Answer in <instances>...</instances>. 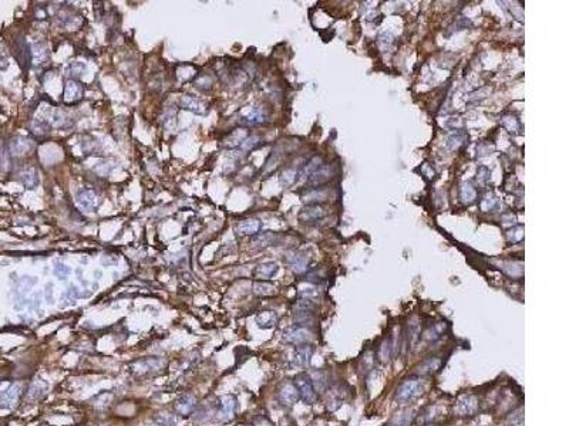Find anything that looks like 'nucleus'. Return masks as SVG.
Instances as JSON below:
<instances>
[{
	"instance_id": "obj_38",
	"label": "nucleus",
	"mask_w": 569,
	"mask_h": 426,
	"mask_svg": "<svg viewBox=\"0 0 569 426\" xmlns=\"http://www.w3.org/2000/svg\"><path fill=\"white\" fill-rule=\"evenodd\" d=\"M323 162H322V158H319V156H315L309 164H306L304 165L303 169H301V173H299V176H302V178H304V179H307L316 169H319V168L322 167Z\"/></svg>"
},
{
	"instance_id": "obj_22",
	"label": "nucleus",
	"mask_w": 569,
	"mask_h": 426,
	"mask_svg": "<svg viewBox=\"0 0 569 426\" xmlns=\"http://www.w3.org/2000/svg\"><path fill=\"white\" fill-rule=\"evenodd\" d=\"M248 138V131L244 128H239V130L232 131L227 138L224 139V147L229 149L239 148L242 145V142Z\"/></svg>"
},
{
	"instance_id": "obj_37",
	"label": "nucleus",
	"mask_w": 569,
	"mask_h": 426,
	"mask_svg": "<svg viewBox=\"0 0 569 426\" xmlns=\"http://www.w3.org/2000/svg\"><path fill=\"white\" fill-rule=\"evenodd\" d=\"M498 202H499L498 196H497L494 192H490V193H487V195L484 196V199L481 201L480 207H481L482 212H491V210H494V209L498 206Z\"/></svg>"
},
{
	"instance_id": "obj_19",
	"label": "nucleus",
	"mask_w": 569,
	"mask_h": 426,
	"mask_svg": "<svg viewBox=\"0 0 569 426\" xmlns=\"http://www.w3.org/2000/svg\"><path fill=\"white\" fill-rule=\"evenodd\" d=\"M441 364H443L441 358H438V357H430V358H427L426 361H423V362L418 365L417 374L418 375H423V376L434 375L436 372L440 371Z\"/></svg>"
},
{
	"instance_id": "obj_42",
	"label": "nucleus",
	"mask_w": 569,
	"mask_h": 426,
	"mask_svg": "<svg viewBox=\"0 0 569 426\" xmlns=\"http://www.w3.org/2000/svg\"><path fill=\"white\" fill-rule=\"evenodd\" d=\"M152 421L157 426H177L174 416H171L170 413H157Z\"/></svg>"
},
{
	"instance_id": "obj_15",
	"label": "nucleus",
	"mask_w": 569,
	"mask_h": 426,
	"mask_svg": "<svg viewBox=\"0 0 569 426\" xmlns=\"http://www.w3.org/2000/svg\"><path fill=\"white\" fill-rule=\"evenodd\" d=\"M287 263L290 266V269L298 273V274H302L307 270V264H309V257L306 256V253L302 252H293L287 256Z\"/></svg>"
},
{
	"instance_id": "obj_28",
	"label": "nucleus",
	"mask_w": 569,
	"mask_h": 426,
	"mask_svg": "<svg viewBox=\"0 0 569 426\" xmlns=\"http://www.w3.org/2000/svg\"><path fill=\"white\" fill-rule=\"evenodd\" d=\"M278 323V314L275 311H262L261 314L256 315V324L261 328H272Z\"/></svg>"
},
{
	"instance_id": "obj_10",
	"label": "nucleus",
	"mask_w": 569,
	"mask_h": 426,
	"mask_svg": "<svg viewBox=\"0 0 569 426\" xmlns=\"http://www.w3.org/2000/svg\"><path fill=\"white\" fill-rule=\"evenodd\" d=\"M312 355H313V347L312 345H301L298 347L292 358H290V367L292 368H303L306 365L310 364V359H312Z\"/></svg>"
},
{
	"instance_id": "obj_1",
	"label": "nucleus",
	"mask_w": 569,
	"mask_h": 426,
	"mask_svg": "<svg viewBox=\"0 0 569 426\" xmlns=\"http://www.w3.org/2000/svg\"><path fill=\"white\" fill-rule=\"evenodd\" d=\"M423 392H424L423 382L416 378H409L400 384V387L396 391L394 399H396V402L401 404V405H407V404L414 402L418 396L423 395Z\"/></svg>"
},
{
	"instance_id": "obj_6",
	"label": "nucleus",
	"mask_w": 569,
	"mask_h": 426,
	"mask_svg": "<svg viewBox=\"0 0 569 426\" xmlns=\"http://www.w3.org/2000/svg\"><path fill=\"white\" fill-rule=\"evenodd\" d=\"M76 202L83 210H86V212H94L95 209L98 207V204H100V199H98V196L95 195L94 190L87 189V187H83V189H78V190H77Z\"/></svg>"
},
{
	"instance_id": "obj_41",
	"label": "nucleus",
	"mask_w": 569,
	"mask_h": 426,
	"mask_svg": "<svg viewBox=\"0 0 569 426\" xmlns=\"http://www.w3.org/2000/svg\"><path fill=\"white\" fill-rule=\"evenodd\" d=\"M310 379H312V384L316 389V392H323L326 387H327V379H326V375L323 372H315L313 375H309Z\"/></svg>"
},
{
	"instance_id": "obj_11",
	"label": "nucleus",
	"mask_w": 569,
	"mask_h": 426,
	"mask_svg": "<svg viewBox=\"0 0 569 426\" xmlns=\"http://www.w3.org/2000/svg\"><path fill=\"white\" fill-rule=\"evenodd\" d=\"M326 216V210L320 204H307L299 212V221L303 223H315Z\"/></svg>"
},
{
	"instance_id": "obj_3",
	"label": "nucleus",
	"mask_w": 569,
	"mask_h": 426,
	"mask_svg": "<svg viewBox=\"0 0 569 426\" xmlns=\"http://www.w3.org/2000/svg\"><path fill=\"white\" fill-rule=\"evenodd\" d=\"M295 385H296L298 392H299V398L303 402L310 405V404H313L318 399V392H316V389L313 387L312 379H310L309 375H306V374L299 375L296 378V381H295Z\"/></svg>"
},
{
	"instance_id": "obj_9",
	"label": "nucleus",
	"mask_w": 569,
	"mask_h": 426,
	"mask_svg": "<svg viewBox=\"0 0 569 426\" xmlns=\"http://www.w3.org/2000/svg\"><path fill=\"white\" fill-rule=\"evenodd\" d=\"M178 107L185 110V111L196 114V115H207V112H208L207 105L202 101H199L195 97H192V95H182L178 100Z\"/></svg>"
},
{
	"instance_id": "obj_30",
	"label": "nucleus",
	"mask_w": 569,
	"mask_h": 426,
	"mask_svg": "<svg viewBox=\"0 0 569 426\" xmlns=\"http://www.w3.org/2000/svg\"><path fill=\"white\" fill-rule=\"evenodd\" d=\"M501 269L514 278L521 277L524 274V269H522V263L521 261H502L501 263Z\"/></svg>"
},
{
	"instance_id": "obj_55",
	"label": "nucleus",
	"mask_w": 569,
	"mask_h": 426,
	"mask_svg": "<svg viewBox=\"0 0 569 426\" xmlns=\"http://www.w3.org/2000/svg\"><path fill=\"white\" fill-rule=\"evenodd\" d=\"M6 162H9V159H7L6 151H4V148H3L1 144H0V165H6Z\"/></svg>"
},
{
	"instance_id": "obj_18",
	"label": "nucleus",
	"mask_w": 569,
	"mask_h": 426,
	"mask_svg": "<svg viewBox=\"0 0 569 426\" xmlns=\"http://www.w3.org/2000/svg\"><path fill=\"white\" fill-rule=\"evenodd\" d=\"M44 119V118H43ZM50 127H54V128H67L71 125V121H69L67 115L64 112H61L57 108H52L49 111L47 118L44 119Z\"/></svg>"
},
{
	"instance_id": "obj_35",
	"label": "nucleus",
	"mask_w": 569,
	"mask_h": 426,
	"mask_svg": "<svg viewBox=\"0 0 569 426\" xmlns=\"http://www.w3.org/2000/svg\"><path fill=\"white\" fill-rule=\"evenodd\" d=\"M299 173H301V170H299L298 168H287V169H284V172L281 173L279 181H281V184L284 186H292L296 182Z\"/></svg>"
},
{
	"instance_id": "obj_52",
	"label": "nucleus",
	"mask_w": 569,
	"mask_h": 426,
	"mask_svg": "<svg viewBox=\"0 0 569 426\" xmlns=\"http://www.w3.org/2000/svg\"><path fill=\"white\" fill-rule=\"evenodd\" d=\"M501 221H502V224H505V226H512L516 222V218H515V215L512 212H507V213L502 215Z\"/></svg>"
},
{
	"instance_id": "obj_21",
	"label": "nucleus",
	"mask_w": 569,
	"mask_h": 426,
	"mask_svg": "<svg viewBox=\"0 0 569 426\" xmlns=\"http://www.w3.org/2000/svg\"><path fill=\"white\" fill-rule=\"evenodd\" d=\"M278 270H279V266H278L276 263H273V261H266V263H262V264L256 266V269H255V272H253V276L258 278V280L265 281V280H269V278L273 277V276L278 273Z\"/></svg>"
},
{
	"instance_id": "obj_29",
	"label": "nucleus",
	"mask_w": 569,
	"mask_h": 426,
	"mask_svg": "<svg viewBox=\"0 0 569 426\" xmlns=\"http://www.w3.org/2000/svg\"><path fill=\"white\" fill-rule=\"evenodd\" d=\"M20 181H21V184L26 186L27 189H35V187L38 185L37 172H36L33 168L24 169V170L20 173Z\"/></svg>"
},
{
	"instance_id": "obj_34",
	"label": "nucleus",
	"mask_w": 569,
	"mask_h": 426,
	"mask_svg": "<svg viewBox=\"0 0 569 426\" xmlns=\"http://www.w3.org/2000/svg\"><path fill=\"white\" fill-rule=\"evenodd\" d=\"M394 354V344L391 340H384L383 344L380 345L379 359L381 362H389Z\"/></svg>"
},
{
	"instance_id": "obj_51",
	"label": "nucleus",
	"mask_w": 569,
	"mask_h": 426,
	"mask_svg": "<svg viewBox=\"0 0 569 426\" xmlns=\"http://www.w3.org/2000/svg\"><path fill=\"white\" fill-rule=\"evenodd\" d=\"M33 131L36 132V134H38V135H41V134H47L49 132V130H50V125L41 118V119H35L33 121Z\"/></svg>"
},
{
	"instance_id": "obj_17",
	"label": "nucleus",
	"mask_w": 569,
	"mask_h": 426,
	"mask_svg": "<svg viewBox=\"0 0 569 426\" xmlns=\"http://www.w3.org/2000/svg\"><path fill=\"white\" fill-rule=\"evenodd\" d=\"M20 392H21V385H19V384H13L12 387L4 389V391L0 393V408L13 407L15 402H16L18 398H19Z\"/></svg>"
},
{
	"instance_id": "obj_14",
	"label": "nucleus",
	"mask_w": 569,
	"mask_h": 426,
	"mask_svg": "<svg viewBox=\"0 0 569 426\" xmlns=\"http://www.w3.org/2000/svg\"><path fill=\"white\" fill-rule=\"evenodd\" d=\"M330 167L329 165H324L323 164L322 167L319 168V169H316L306 181H307V186L309 187H320V186L323 185V184H326L329 179H330Z\"/></svg>"
},
{
	"instance_id": "obj_45",
	"label": "nucleus",
	"mask_w": 569,
	"mask_h": 426,
	"mask_svg": "<svg viewBox=\"0 0 569 426\" xmlns=\"http://www.w3.org/2000/svg\"><path fill=\"white\" fill-rule=\"evenodd\" d=\"M53 273H54V276H57V277L60 278V280H66V278L69 277L70 274H71V269L67 266V264H64V263H60V261H57L56 264H54V269H53Z\"/></svg>"
},
{
	"instance_id": "obj_48",
	"label": "nucleus",
	"mask_w": 569,
	"mask_h": 426,
	"mask_svg": "<svg viewBox=\"0 0 569 426\" xmlns=\"http://www.w3.org/2000/svg\"><path fill=\"white\" fill-rule=\"evenodd\" d=\"M491 179V172L487 167H480L477 170V181L480 185H487Z\"/></svg>"
},
{
	"instance_id": "obj_12",
	"label": "nucleus",
	"mask_w": 569,
	"mask_h": 426,
	"mask_svg": "<svg viewBox=\"0 0 569 426\" xmlns=\"http://www.w3.org/2000/svg\"><path fill=\"white\" fill-rule=\"evenodd\" d=\"M195 408H196V399H195V396L191 395V393H184V395H181V396L177 399V402H175V409H177V412H178L181 416H190L191 413L195 410Z\"/></svg>"
},
{
	"instance_id": "obj_49",
	"label": "nucleus",
	"mask_w": 569,
	"mask_h": 426,
	"mask_svg": "<svg viewBox=\"0 0 569 426\" xmlns=\"http://www.w3.org/2000/svg\"><path fill=\"white\" fill-rule=\"evenodd\" d=\"M507 239L510 243H519V241L524 239V229L521 226L518 227H514L511 229L508 233H507Z\"/></svg>"
},
{
	"instance_id": "obj_31",
	"label": "nucleus",
	"mask_w": 569,
	"mask_h": 426,
	"mask_svg": "<svg viewBox=\"0 0 569 426\" xmlns=\"http://www.w3.org/2000/svg\"><path fill=\"white\" fill-rule=\"evenodd\" d=\"M501 124H502V127H504L505 130L508 131V132H511V134H519V131H521V122H519V119H518L515 115H512V114L504 115V117L501 118Z\"/></svg>"
},
{
	"instance_id": "obj_36",
	"label": "nucleus",
	"mask_w": 569,
	"mask_h": 426,
	"mask_svg": "<svg viewBox=\"0 0 569 426\" xmlns=\"http://www.w3.org/2000/svg\"><path fill=\"white\" fill-rule=\"evenodd\" d=\"M276 243V236L273 233H264V235H258L255 239H253V247L256 249H265L267 246H272Z\"/></svg>"
},
{
	"instance_id": "obj_26",
	"label": "nucleus",
	"mask_w": 569,
	"mask_h": 426,
	"mask_svg": "<svg viewBox=\"0 0 569 426\" xmlns=\"http://www.w3.org/2000/svg\"><path fill=\"white\" fill-rule=\"evenodd\" d=\"M49 389V384L46 382V381H43V379H37V381H35L32 385H30V388H29V392H27V399L29 401H32V402H35V401H37V399H40L44 393H46V391Z\"/></svg>"
},
{
	"instance_id": "obj_16",
	"label": "nucleus",
	"mask_w": 569,
	"mask_h": 426,
	"mask_svg": "<svg viewBox=\"0 0 569 426\" xmlns=\"http://www.w3.org/2000/svg\"><path fill=\"white\" fill-rule=\"evenodd\" d=\"M262 229V222L258 219H245L236 224V233L242 236H253L258 235Z\"/></svg>"
},
{
	"instance_id": "obj_2",
	"label": "nucleus",
	"mask_w": 569,
	"mask_h": 426,
	"mask_svg": "<svg viewBox=\"0 0 569 426\" xmlns=\"http://www.w3.org/2000/svg\"><path fill=\"white\" fill-rule=\"evenodd\" d=\"M239 121L248 127L262 125L267 121V112L264 107H247L239 112Z\"/></svg>"
},
{
	"instance_id": "obj_53",
	"label": "nucleus",
	"mask_w": 569,
	"mask_h": 426,
	"mask_svg": "<svg viewBox=\"0 0 569 426\" xmlns=\"http://www.w3.org/2000/svg\"><path fill=\"white\" fill-rule=\"evenodd\" d=\"M44 294H46V298H47V303H49V304H53V284H52V283H49V284L46 286Z\"/></svg>"
},
{
	"instance_id": "obj_40",
	"label": "nucleus",
	"mask_w": 569,
	"mask_h": 426,
	"mask_svg": "<svg viewBox=\"0 0 569 426\" xmlns=\"http://www.w3.org/2000/svg\"><path fill=\"white\" fill-rule=\"evenodd\" d=\"M445 328H447V324H445V323H437V324H434V325H433L427 333L424 334V335H426V338L430 340V341H437L438 338H441V337L444 335Z\"/></svg>"
},
{
	"instance_id": "obj_47",
	"label": "nucleus",
	"mask_w": 569,
	"mask_h": 426,
	"mask_svg": "<svg viewBox=\"0 0 569 426\" xmlns=\"http://www.w3.org/2000/svg\"><path fill=\"white\" fill-rule=\"evenodd\" d=\"M411 422V412H401L397 413V416L393 419L391 425L390 426H409Z\"/></svg>"
},
{
	"instance_id": "obj_4",
	"label": "nucleus",
	"mask_w": 569,
	"mask_h": 426,
	"mask_svg": "<svg viewBox=\"0 0 569 426\" xmlns=\"http://www.w3.org/2000/svg\"><path fill=\"white\" fill-rule=\"evenodd\" d=\"M310 331L307 328H304L303 325H299V324H295V325H290L287 327L284 331V342L287 344H293V345H302L306 344L309 340H310Z\"/></svg>"
},
{
	"instance_id": "obj_32",
	"label": "nucleus",
	"mask_w": 569,
	"mask_h": 426,
	"mask_svg": "<svg viewBox=\"0 0 569 426\" xmlns=\"http://www.w3.org/2000/svg\"><path fill=\"white\" fill-rule=\"evenodd\" d=\"M32 60H33L35 66L46 64L47 60H49V53H47L46 47L41 46V44H35L33 49H32Z\"/></svg>"
},
{
	"instance_id": "obj_23",
	"label": "nucleus",
	"mask_w": 569,
	"mask_h": 426,
	"mask_svg": "<svg viewBox=\"0 0 569 426\" xmlns=\"http://www.w3.org/2000/svg\"><path fill=\"white\" fill-rule=\"evenodd\" d=\"M161 365H162V361L160 358H145V359H140V361L134 362L133 371L140 372V374H145L150 371L158 370Z\"/></svg>"
},
{
	"instance_id": "obj_33",
	"label": "nucleus",
	"mask_w": 569,
	"mask_h": 426,
	"mask_svg": "<svg viewBox=\"0 0 569 426\" xmlns=\"http://www.w3.org/2000/svg\"><path fill=\"white\" fill-rule=\"evenodd\" d=\"M253 293L258 296H272L275 294V286L269 281L258 280L253 283Z\"/></svg>"
},
{
	"instance_id": "obj_20",
	"label": "nucleus",
	"mask_w": 569,
	"mask_h": 426,
	"mask_svg": "<svg viewBox=\"0 0 569 426\" xmlns=\"http://www.w3.org/2000/svg\"><path fill=\"white\" fill-rule=\"evenodd\" d=\"M33 148H35L33 141H30L29 138H24V136H16L10 142V152L13 155H19V156L20 155H26Z\"/></svg>"
},
{
	"instance_id": "obj_5",
	"label": "nucleus",
	"mask_w": 569,
	"mask_h": 426,
	"mask_svg": "<svg viewBox=\"0 0 569 426\" xmlns=\"http://www.w3.org/2000/svg\"><path fill=\"white\" fill-rule=\"evenodd\" d=\"M236 409H238V399L233 395H225L219 399L216 415L222 422H228L235 416Z\"/></svg>"
},
{
	"instance_id": "obj_50",
	"label": "nucleus",
	"mask_w": 569,
	"mask_h": 426,
	"mask_svg": "<svg viewBox=\"0 0 569 426\" xmlns=\"http://www.w3.org/2000/svg\"><path fill=\"white\" fill-rule=\"evenodd\" d=\"M258 144H259V138H258V136H248L247 139L242 142V145L239 147V149H241L242 152H249V151H252L253 148H256Z\"/></svg>"
},
{
	"instance_id": "obj_27",
	"label": "nucleus",
	"mask_w": 569,
	"mask_h": 426,
	"mask_svg": "<svg viewBox=\"0 0 569 426\" xmlns=\"http://www.w3.org/2000/svg\"><path fill=\"white\" fill-rule=\"evenodd\" d=\"M327 199V190L322 187H310L304 195V201L309 204H319Z\"/></svg>"
},
{
	"instance_id": "obj_46",
	"label": "nucleus",
	"mask_w": 569,
	"mask_h": 426,
	"mask_svg": "<svg viewBox=\"0 0 569 426\" xmlns=\"http://www.w3.org/2000/svg\"><path fill=\"white\" fill-rule=\"evenodd\" d=\"M86 71H87V66L84 63H81V61H74L69 67V73L73 77H76V78L83 77V75L86 74Z\"/></svg>"
},
{
	"instance_id": "obj_44",
	"label": "nucleus",
	"mask_w": 569,
	"mask_h": 426,
	"mask_svg": "<svg viewBox=\"0 0 569 426\" xmlns=\"http://www.w3.org/2000/svg\"><path fill=\"white\" fill-rule=\"evenodd\" d=\"M379 46L381 50H390L391 47H393V44H394V36L391 34V33H387V32H384V33H381L379 36Z\"/></svg>"
},
{
	"instance_id": "obj_7",
	"label": "nucleus",
	"mask_w": 569,
	"mask_h": 426,
	"mask_svg": "<svg viewBox=\"0 0 569 426\" xmlns=\"http://www.w3.org/2000/svg\"><path fill=\"white\" fill-rule=\"evenodd\" d=\"M478 410V399L474 395H462L454 407V412L458 416H471Z\"/></svg>"
},
{
	"instance_id": "obj_8",
	"label": "nucleus",
	"mask_w": 569,
	"mask_h": 426,
	"mask_svg": "<svg viewBox=\"0 0 569 426\" xmlns=\"http://www.w3.org/2000/svg\"><path fill=\"white\" fill-rule=\"evenodd\" d=\"M83 95H84V88L83 85L77 81V80H69L66 84H64V90H63V101L66 104H74L83 100Z\"/></svg>"
},
{
	"instance_id": "obj_13",
	"label": "nucleus",
	"mask_w": 569,
	"mask_h": 426,
	"mask_svg": "<svg viewBox=\"0 0 569 426\" xmlns=\"http://www.w3.org/2000/svg\"><path fill=\"white\" fill-rule=\"evenodd\" d=\"M279 401L284 405H293L299 401V392L293 382H284L279 389Z\"/></svg>"
},
{
	"instance_id": "obj_43",
	"label": "nucleus",
	"mask_w": 569,
	"mask_h": 426,
	"mask_svg": "<svg viewBox=\"0 0 569 426\" xmlns=\"http://www.w3.org/2000/svg\"><path fill=\"white\" fill-rule=\"evenodd\" d=\"M319 297H320V294H319V290L316 287L309 286V287H304V289L299 290V298H306V300L316 303L319 300Z\"/></svg>"
},
{
	"instance_id": "obj_24",
	"label": "nucleus",
	"mask_w": 569,
	"mask_h": 426,
	"mask_svg": "<svg viewBox=\"0 0 569 426\" xmlns=\"http://www.w3.org/2000/svg\"><path fill=\"white\" fill-rule=\"evenodd\" d=\"M468 141V135L467 132L464 131H455L454 134H451L447 139H445V147L450 151H457L461 147H464Z\"/></svg>"
},
{
	"instance_id": "obj_25",
	"label": "nucleus",
	"mask_w": 569,
	"mask_h": 426,
	"mask_svg": "<svg viewBox=\"0 0 569 426\" xmlns=\"http://www.w3.org/2000/svg\"><path fill=\"white\" fill-rule=\"evenodd\" d=\"M458 196H460V201L464 204H474L475 199H477V189L470 182H462L460 185Z\"/></svg>"
},
{
	"instance_id": "obj_39",
	"label": "nucleus",
	"mask_w": 569,
	"mask_h": 426,
	"mask_svg": "<svg viewBox=\"0 0 569 426\" xmlns=\"http://www.w3.org/2000/svg\"><path fill=\"white\" fill-rule=\"evenodd\" d=\"M196 75V68L194 66H179L177 70V78L182 83L190 81Z\"/></svg>"
},
{
	"instance_id": "obj_54",
	"label": "nucleus",
	"mask_w": 569,
	"mask_h": 426,
	"mask_svg": "<svg viewBox=\"0 0 569 426\" xmlns=\"http://www.w3.org/2000/svg\"><path fill=\"white\" fill-rule=\"evenodd\" d=\"M447 127H450V128H455V131H458V128H461V127H462V122L460 121V118H451V119H448V121H447Z\"/></svg>"
}]
</instances>
